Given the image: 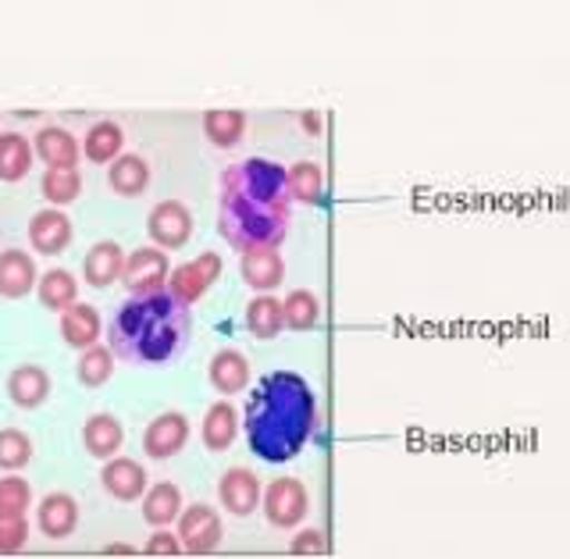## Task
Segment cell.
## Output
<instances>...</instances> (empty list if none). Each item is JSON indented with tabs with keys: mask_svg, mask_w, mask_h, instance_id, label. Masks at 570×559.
Wrapping results in <instances>:
<instances>
[{
	"mask_svg": "<svg viewBox=\"0 0 570 559\" xmlns=\"http://www.w3.org/2000/svg\"><path fill=\"white\" fill-rule=\"evenodd\" d=\"M293 225V196L285 189V168L264 157H246L222 171L218 232L246 254L257 246H278Z\"/></svg>",
	"mask_w": 570,
	"mask_h": 559,
	"instance_id": "6da1fadb",
	"label": "cell"
},
{
	"mask_svg": "<svg viewBox=\"0 0 570 559\" xmlns=\"http://www.w3.org/2000/svg\"><path fill=\"white\" fill-rule=\"evenodd\" d=\"M317 424V403L307 377L293 371L264 374L257 389L249 392L243 428L249 453H257L267 463H285L299 457Z\"/></svg>",
	"mask_w": 570,
	"mask_h": 559,
	"instance_id": "7a4b0ae2",
	"label": "cell"
},
{
	"mask_svg": "<svg viewBox=\"0 0 570 559\" xmlns=\"http://www.w3.org/2000/svg\"><path fill=\"white\" fill-rule=\"evenodd\" d=\"M193 335V311L189 303L160 293H142L125 300L111 324H107V342L111 353L129 367H165L178 360L189 346Z\"/></svg>",
	"mask_w": 570,
	"mask_h": 559,
	"instance_id": "3957f363",
	"label": "cell"
},
{
	"mask_svg": "<svg viewBox=\"0 0 570 559\" xmlns=\"http://www.w3.org/2000/svg\"><path fill=\"white\" fill-rule=\"evenodd\" d=\"M261 507H264V517L272 528H296L303 517H307V507H311V496L303 489L299 478H275L267 489L261 492Z\"/></svg>",
	"mask_w": 570,
	"mask_h": 559,
	"instance_id": "277c9868",
	"label": "cell"
},
{
	"mask_svg": "<svg viewBox=\"0 0 570 559\" xmlns=\"http://www.w3.org/2000/svg\"><path fill=\"white\" fill-rule=\"evenodd\" d=\"M178 542L186 556H210L222 546V517L207 502H193L178 513Z\"/></svg>",
	"mask_w": 570,
	"mask_h": 559,
	"instance_id": "5b68a950",
	"label": "cell"
},
{
	"mask_svg": "<svg viewBox=\"0 0 570 559\" xmlns=\"http://www.w3.org/2000/svg\"><path fill=\"white\" fill-rule=\"evenodd\" d=\"M218 275H222V257L218 254H200L196 261H186V264H178V267H171L168 272V293L171 296H178L183 303H196V300H204L207 293H210V285L218 282Z\"/></svg>",
	"mask_w": 570,
	"mask_h": 559,
	"instance_id": "8992f818",
	"label": "cell"
},
{
	"mask_svg": "<svg viewBox=\"0 0 570 559\" xmlns=\"http://www.w3.org/2000/svg\"><path fill=\"white\" fill-rule=\"evenodd\" d=\"M121 285L129 288L132 296L160 293V288L168 285V257H165V249H157V246L132 249V254L125 257V267H121Z\"/></svg>",
	"mask_w": 570,
	"mask_h": 559,
	"instance_id": "52a82bcc",
	"label": "cell"
},
{
	"mask_svg": "<svg viewBox=\"0 0 570 559\" xmlns=\"http://www.w3.org/2000/svg\"><path fill=\"white\" fill-rule=\"evenodd\" d=\"M186 442H189V421H186V413H178V410L157 413L147 424V431H142V453L150 460H171L183 453Z\"/></svg>",
	"mask_w": 570,
	"mask_h": 559,
	"instance_id": "ba28073f",
	"label": "cell"
},
{
	"mask_svg": "<svg viewBox=\"0 0 570 559\" xmlns=\"http://www.w3.org/2000/svg\"><path fill=\"white\" fill-rule=\"evenodd\" d=\"M147 232L157 243V249H183L193 236V214L186 204H178V200H160L150 210Z\"/></svg>",
	"mask_w": 570,
	"mask_h": 559,
	"instance_id": "9c48e42d",
	"label": "cell"
},
{
	"mask_svg": "<svg viewBox=\"0 0 570 559\" xmlns=\"http://www.w3.org/2000/svg\"><path fill=\"white\" fill-rule=\"evenodd\" d=\"M100 484L104 492L118 499V502H136L142 492H147V471H142V463L129 460V457H111L104 460V471H100Z\"/></svg>",
	"mask_w": 570,
	"mask_h": 559,
	"instance_id": "30bf717a",
	"label": "cell"
},
{
	"mask_svg": "<svg viewBox=\"0 0 570 559\" xmlns=\"http://www.w3.org/2000/svg\"><path fill=\"white\" fill-rule=\"evenodd\" d=\"M261 478L246 467H232L218 481V499L232 517H249L261 502Z\"/></svg>",
	"mask_w": 570,
	"mask_h": 559,
	"instance_id": "8fae6325",
	"label": "cell"
},
{
	"mask_svg": "<svg viewBox=\"0 0 570 559\" xmlns=\"http://www.w3.org/2000/svg\"><path fill=\"white\" fill-rule=\"evenodd\" d=\"M29 243L36 254L53 257V254H65L68 243H71V218L61 207H47L40 214H32L29 222Z\"/></svg>",
	"mask_w": 570,
	"mask_h": 559,
	"instance_id": "7c38bea8",
	"label": "cell"
},
{
	"mask_svg": "<svg viewBox=\"0 0 570 559\" xmlns=\"http://www.w3.org/2000/svg\"><path fill=\"white\" fill-rule=\"evenodd\" d=\"M239 275L249 288H254V293H272V288H278L285 278V261L278 254V246L246 249L243 261H239Z\"/></svg>",
	"mask_w": 570,
	"mask_h": 559,
	"instance_id": "4fadbf2b",
	"label": "cell"
},
{
	"mask_svg": "<svg viewBox=\"0 0 570 559\" xmlns=\"http://www.w3.org/2000/svg\"><path fill=\"white\" fill-rule=\"evenodd\" d=\"M36 528H40L43 538H53L61 542L71 531L79 528V502L71 499L68 492H50L43 496L40 510H36Z\"/></svg>",
	"mask_w": 570,
	"mask_h": 559,
	"instance_id": "5bb4252c",
	"label": "cell"
},
{
	"mask_svg": "<svg viewBox=\"0 0 570 559\" xmlns=\"http://www.w3.org/2000/svg\"><path fill=\"white\" fill-rule=\"evenodd\" d=\"M32 154L40 157L47 168H76L82 150H79V139L68 129H61V125H47V129L36 133Z\"/></svg>",
	"mask_w": 570,
	"mask_h": 559,
	"instance_id": "9a60e30c",
	"label": "cell"
},
{
	"mask_svg": "<svg viewBox=\"0 0 570 559\" xmlns=\"http://www.w3.org/2000/svg\"><path fill=\"white\" fill-rule=\"evenodd\" d=\"M40 272H36V261L26 249H4L0 254V296L4 300H22L29 296V288H36Z\"/></svg>",
	"mask_w": 570,
	"mask_h": 559,
	"instance_id": "2e32d148",
	"label": "cell"
},
{
	"mask_svg": "<svg viewBox=\"0 0 570 559\" xmlns=\"http://www.w3.org/2000/svg\"><path fill=\"white\" fill-rule=\"evenodd\" d=\"M121 267H125V249L111 239H100L89 246V254L82 261V278L94 288H107L121 278Z\"/></svg>",
	"mask_w": 570,
	"mask_h": 559,
	"instance_id": "e0dca14e",
	"label": "cell"
},
{
	"mask_svg": "<svg viewBox=\"0 0 570 559\" xmlns=\"http://www.w3.org/2000/svg\"><path fill=\"white\" fill-rule=\"evenodd\" d=\"M8 395H11V403H14V406H22V410L43 406V403H47V395H50V374H47L43 367H36V364L14 367V371L8 374Z\"/></svg>",
	"mask_w": 570,
	"mask_h": 559,
	"instance_id": "ac0fdd59",
	"label": "cell"
},
{
	"mask_svg": "<svg viewBox=\"0 0 570 559\" xmlns=\"http://www.w3.org/2000/svg\"><path fill=\"white\" fill-rule=\"evenodd\" d=\"M125 442V428L115 413H94L82 428V445L89 457L97 460H111Z\"/></svg>",
	"mask_w": 570,
	"mask_h": 559,
	"instance_id": "d6986e66",
	"label": "cell"
},
{
	"mask_svg": "<svg viewBox=\"0 0 570 559\" xmlns=\"http://www.w3.org/2000/svg\"><path fill=\"white\" fill-rule=\"evenodd\" d=\"M236 435H239V413H236V406H232L228 400L210 403L207 418H204V428H200L204 445L210 449V453H225V449H232V442H236Z\"/></svg>",
	"mask_w": 570,
	"mask_h": 559,
	"instance_id": "ffe728a7",
	"label": "cell"
},
{
	"mask_svg": "<svg viewBox=\"0 0 570 559\" xmlns=\"http://www.w3.org/2000/svg\"><path fill=\"white\" fill-rule=\"evenodd\" d=\"M210 385L222 395H236L249 385V360L239 350H218L210 356Z\"/></svg>",
	"mask_w": 570,
	"mask_h": 559,
	"instance_id": "44dd1931",
	"label": "cell"
},
{
	"mask_svg": "<svg viewBox=\"0 0 570 559\" xmlns=\"http://www.w3.org/2000/svg\"><path fill=\"white\" fill-rule=\"evenodd\" d=\"M100 314H97V306H89V303H71L68 311H61V335L68 346H76V350H86V346H94V342L100 339Z\"/></svg>",
	"mask_w": 570,
	"mask_h": 559,
	"instance_id": "7402d4cb",
	"label": "cell"
},
{
	"mask_svg": "<svg viewBox=\"0 0 570 559\" xmlns=\"http://www.w3.org/2000/svg\"><path fill=\"white\" fill-rule=\"evenodd\" d=\"M107 186H111L118 196H139L150 186V165L139 154H121L111 160L107 168Z\"/></svg>",
	"mask_w": 570,
	"mask_h": 559,
	"instance_id": "603a6c76",
	"label": "cell"
},
{
	"mask_svg": "<svg viewBox=\"0 0 570 559\" xmlns=\"http://www.w3.org/2000/svg\"><path fill=\"white\" fill-rule=\"evenodd\" d=\"M183 513V489L175 481H157L154 489L142 496V520L154 528H168L171 520Z\"/></svg>",
	"mask_w": 570,
	"mask_h": 559,
	"instance_id": "cb8c5ba5",
	"label": "cell"
},
{
	"mask_svg": "<svg viewBox=\"0 0 570 559\" xmlns=\"http://www.w3.org/2000/svg\"><path fill=\"white\" fill-rule=\"evenodd\" d=\"M121 147H125V133L118 121H97L86 129V139H82V154L86 160H94V165H111L115 157H121Z\"/></svg>",
	"mask_w": 570,
	"mask_h": 559,
	"instance_id": "d4e9b609",
	"label": "cell"
},
{
	"mask_svg": "<svg viewBox=\"0 0 570 559\" xmlns=\"http://www.w3.org/2000/svg\"><path fill=\"white\" fill-rule=\"evenodd\" d=\"M36 296H40L47 311L61 314L71 303H79V282L71 272H65V267H50V272L40 275V282H36Z\"/></svg>",
	"mask_w": 570,
	"mask_h": 559,
	"instance_id": "484cf974",
	"label": "cell"
},
{
	"mask_svg": "<svg viewBox=\"0 0 570 559\" xmlns=\"http://www.w3.org/2000/svg\"><path fill=\"white\" fill-rule=\"evenodd\" d=\"M32 143L22 133H0V183H18L32 168Z\"/></svg>",
	"mask_w": 570,
	"mask_h": 559,
	"instance_id": "4316f807",
	"label": "cell"
},
{
	"mask_svg": "<svg viewBox=\"0 0 570 559\" xmlns=\"http://www.w3.org/2000/svg\"><path fill=\"white\" fill-rule=\"evenodd\" d=\"M285 328V321H282V300L275 296H254L246 303V332L261 339V342H272L278 339V332Z\"/></svg>",
	"mask_w": 570,
	"mask_h": 559,
	"instance_id": "83f0119b",
	"label": "cell"
},
{
	"mask_svg": "<svg viewBox=\"0 0 570 559\" xmlns=\"http://www.w3.org/2000/svg\"><path fill=\"white\" fill-rule=\"evenodd\" d=\"M246 133V115L243 111H228V107H214V111L204 115V136L214 143V147L232 150L243 143Z\"/></svg>",
	"mask_w": 570,
	"mask_h": 559,
	"instance_id": "f1b7e54d",
	"label": "cell"
},
{
	"mask_svg": "<svg viewBox=\"0 0 570 559\" xmlns=\"http://www.w3.org/2000/svg\"><path fill=\"white\" fill-rule=\"evenodd\" d=\"M285 189H289L293 204H317L321 193H325V175H321L317 160H296L285 171Z\"/></svg>",
	"mask_w": 570,
	"mask_h": 559,
	"instance_id": "f546056e",
	"label": "cell"
},
{
	"mask_svg": "<svg viewBox=\"0 0 570 559\" xmlns=\"http://www.w3.org/2000/svg\"><path fill=\"white\" fill-rule=\"evenodd\" d=\"M282 321L285 328L293 332H311L321 324V300L311 293V288H293L282 303Z\"/></svg>",
	"mask_w": 570,
	"mask_h": 559,
	"instance_id": "4dcf8cb0",
	"label": "cell"
},
{
	"mask_svg": "<svg viewBox=\"0 0 570 559\" xmlns=\"http://www.w3.org/2000/svg\"><path fill=\"white\" fill-rule=\"evenodd\" d=\"M40 193H43V200L53 204V207L71 204L82 193L79 168H47L43 178H40Z\"/></svg>",
	"mask_w": 570,
	"mask_h": 559,
	"instance_id": "1f68e13d",
	"label": "cell"
},
{
	"mask_svg": "<svg viewBox=\"0 0 570 559\" xmlns=\"http://www.w3.org/2000/svg\"><path fill=\"white\" fill-rule=\"evenodd\" d=\"M115 374V353H111V346H86V350H79V364H76V377L86 385V389H97V385H104L107 377Z\"/></svg>",
	"mask_w": 570,
	"mask_h": 559,
	"instance_id": "d6a6232c",
	"label": "cell"
},
{
	"mask_svg": "<svg viewBox=\"0 0 570 559\" xmlns=\"http://www.w3.org/2000/svg\"><path fill=\"white\" fill-rule=\"evenodd\" d=\"M29 460H32V442L26 431L18 428L0 431V471H22Z\"/></svg>",
	"mask_w": 570,
	"mask_h": 559,
	"instance_id": "836d02e7",
	"label": "cell"
},
{
	"mask_svg": "<svg viewBox=\"0 0 570 559\" xmlns=\"http://www.w3.org/2000/svg\"><path fill=\"white\" fill-rule=\"evenodd\" d=\"M26 538H29L26 513H8V510H0V556L22 552Z\"/></svg>",
	"mask_w": 570,
	"mask_h": 559,
	"instance_id": "e575fe53",
	"label": "cell"
},
{
	"mask_svg": "<svg viewBox=\"0 0 570 559\" xmlns=\"http://www.w3.org/2000/svg\"><path fill=\"white\" fill-rule=\"evenodd\" d=\"M29 502H32V489H29V481L26 478H0V510H8V513H26L29 510Z\"/></svg>",
	"mask_w": 570,
	"mask_h": 559,
	"instance_id": "d590c367",
	"label": "cell"
},
{
	"mask_svg": "<svg viewBox=\"0 0 570 559\" xmlns=\"http://www.w3.org/2000/svg\"><path fill=\"white\" fill-rule=\"evenodd\" d=\"M142 552H147V556H178V552H183V542H178V535L157 528Z\"/></svg>",
	"mask_w": 570,
	"mask_h": 559,
	"instance_id": "8d00e7d4",
	"label": "cell"
},
{
	"mask_svg": "<svg viewBox=\"0 0 570 559\" xmlns=\"http://www.w3.org/2000/svg\"><path fill=\"white\" fill-rule=\"evenodd\" d=\"M293 556H311V552H325V535L321 531H303L296 542L289 546Z\"/></svg>",
	"mask_w": 570,
	"mask_h": 559,
	"instance_id": "74e56055",
	"label": "cell"
}]
</instances>
